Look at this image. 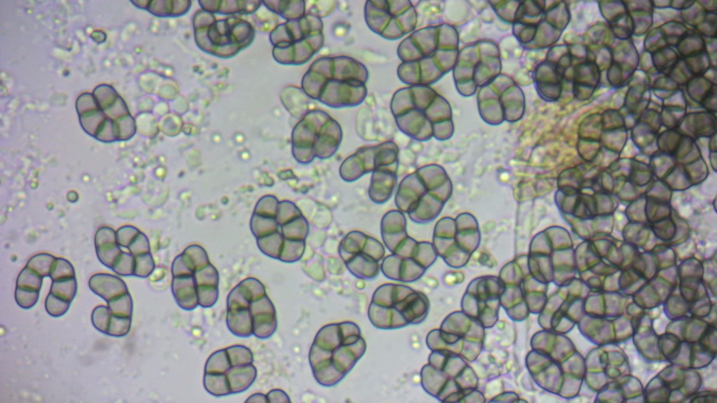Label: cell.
Masks as SVG:
<instances>
[{"mask_svg":"<svg viewBox=\"0 0 717 403\" xmlns=\"http://www.w3.org/2000/svg\"><path fill=\"white\" fill-rule=\"evenodd\" d=\"M250 227L259 250L269 257L294 263L302 257L309 223L293 202L263 197L254 208Z\"/></svg>","mask_w":717,"mask_h":403,"instance_id":"1","label":"cell"},{"mask_svg":"<svg viewBox=\"0 0 717 403\" xmlns=\"http://www.w3.org/2000/svg\"><path fill=\"white\" fill-rule=\"evenodd\" d=\"M368 77L366 66L351 57L324 56L311 64L301 87L311 99L328 107H355L366 98Z\"/></svg>","mask_w":717,"mask_h":403,"instance_id":"2","label":"cell"},{"mask_svg":"<svg viewBox=\"0 0 717 403\" xmlns=\"http://www.w3.org/2000/svg\"><path fill=\"white\" fill-rule=\"evenodd\" d=\"M366 350L358 325L351 321L323 326L309 351V362L316 382L322 386L337 384L353 369Z\"/></svg>","mask_w":717,"mask_h":403,"instance_id":"3","label":"cell"},{"mask_svg":"<svg viewBox=\"0 0 717 403\" xmlns=\"http://www.w3.org/2000/svg\"><path fill=\"white\" fill-rule=\"evenodd\" d=\"M406 218L399 210H391L382 218V241L391 253L384 257L380 270L389 279L404 283L418 280L432 264L436 253L432 245L409 236Z\"/></svg>","mask_w":717,"mask_h":403,"instance_id":"4","label":"cell"},{"mask_svg":"<svg viewBox=\"0 0 717 403\" xmlns=\"http://www.w3.org/2000/svg\"><path fill=\"white\" fill-rule=\"evenodd\" d=\"M171 290L177 305L186 311L211 308L218 299L219 275L200 246H188L172 265Z\"/></svg>","mask_w":717,"mask_h":403,"instance_id":"5","label":"cell"},{"mask_svg":"<svg viewBox=\"0 0 717 403\" xmlns=\"http://www.w3.org/2000/svg\"><path fill=\"white\" fill-rule=\"evenodd\" d=\"M226 306L227 327L236 337L265 339L277 330L275 307L257 278L239 282L229 292Z\"/></svg>","mask_w":717,"mask_h":403,"instance_id":"6","label":"cell"},{"mask_svg":"<svg viewBox=\"0 0 717 403\" xmlns=\"http://www.w3.org/2000/svg\"><path fill=\"white\" fill-rule=\"evenodd\" d=\"M390 108L398 128L408 137L426 141L439 137L447 118L445 101L431 87L411 85L396 90Z\"/></svg>","mask_w":717,"mask_h":403,"instance_id":"7","label":"cell"},{"mask_svg":"<svg viewBox=\"0 0 717 403\" xmlns=\"http://www.w3.org/2000/svg\"><path fill=\"white\" fill-rule=\"evenodd\" d=\"M443 32L439 27H425L401 41L397 48L401 61L397 76L402 83L429 86L440 78L446 68L443 59L447 52Z\"/></svg>","mask_w":717,"mask_h":403,"instance_id":"8","label":"cell"},{"mask_svg":"<svg viewBox=\"0 0 717 403\" xmlns=\"http://www.w3.org/2000/svg\"><path fill=\"white\" fill-rule=\"evenodd\" d=\"M429 307V300L422 292L405 285L385 283L375 290L368 316L377 329L396 330L422 323Z\"/></svg>","mask_w":717,"mask_h":403,"instance_id":"9","label":"cell"},{"mask_svg":"<svg viewBox=\"0 0 717 403\" xmlns=\"http://www.w3.org/2000/svg\"><path fill=\"white\" fill-rule=\"evenodd\" d=\"M256 376L252 351L245 346L233 345L210 355L204 365L203 385L211 395L224 397L246 391Z\"/></svg>","mask_w":717,"mask_h":403,"instance_id":"10","label":"cell"},{"mask_svg":"<svg viewBox=\"0 0 717 403\" xmlns=\"http://www.w3.org/2000/svg\"><path fill=\"white\" fill-rule=\"evenodd\" d=\"M342 140L340 125L328 113L313 109L302 116L291 134L292 154L303 164L333 157Z\"/></svg>","mask_w":717,"mask_h":403,"instance_id":"11","label":"cell"},{"mask_svg":"<svg viewBox=\"0 0 717 403\" xmlns=\"http://www.w3.org/2000/svg\"><path fill=\"white\" fill-rule=\"evenodd\" d=\"M323 24L320 17L305 14L279 25L272 34L274 57L284 64L301 65L323 47Z\"/></svg>","mask_w":717,"mask_h":403,"instance_id":"12","label":"cell"},{"mask_svg":"<svg viewBox=\"0 0 717 403\" xmlns=\"http://www.w3.org/2000/svg\"><path fill=\"white\" fill-rule=\"evenodd\" d=\"M434 166H426L405 176L401 181L395 196V204L417 223L433 220L440 207L437 193L441 185L440 174Z\"/></svg>","mask_w":717,"mask_h":403,"instance_id":"13","label":"cell"},{"mask_svg":"<svg viewBox=\"0 0 717 403\" xmlns=\"http://www.w3.org/2000/svg\"><path fill=\"white\" fill-rule=\"evenodd\" d=\"M364 19L373 32L395 41L413 31L417 15L410 1L369 0L365 3Z\"/></svg>","mask_w":717,"mask_h":403,"instance_id":"14","label":"cell"},{"mask_svg":"<svg viewBox=\"0 0 717 403\" xmlns=\"http://www.w3.org/2000/svg\"><path fill=\"white\" fill-rule=\"evenodd\" d=\"M338 253L349 271L358 278L372 280L380 270L385 248L380 241L362 232L347 233L340 241Z\"/></svg>","mask_w":717,"mask_h":403,"instance_id":"15","label":"cell"},{"mask_svg":"<svg viewBox=\"0 0 717 403\" xmlns=\"http://www.w3.org/2000/svg\"><path fill=\"white\" fill-rule=\"evenodd\" d=\"M398 147L391 141L362 147L342 162L340 176L344 181L353 182L384 166L398 163Z\"/></svg>","mask_w":717,"mask_h":403,"instance_id":"16","label":"cell"},{"mask_svg":"<svg viewBox=\"0 0 717 403\" xmlns=\"http://www.w3.org/2000/svg\"><path fill=\"white\" fill-rule=\"evenodd\" d=\"M398 162L384 166L373 171L368 188L370 199L378 204L391 197L397 184Z\"/></svg>","mask_w":717,"mask_h":403,"instance_id":"17","label":"cell"},{"mask_svg":"<svg viewBox=\"0 0 717 403\" xmlns=\"http://www.w3.org/2000/svg\"><path fill=\"white\" fill-rule=\"evenodd\" d=\"M90 289L107 302L128 292L125 282L116 276L97 274L88 281Z\"/></svg>","mask_w":717,"mask_h":403,"instance_id":"18","label":"cell"},{"mask_svg":"<svg viewBox=\"0 0 717 403\" xmlns=\"http://www.w3.org/2000/svg\"><path fill=\"white\" fill-rule=\"evenodd\" d=\"M276 6L272 9L282 17L289 20L299 19L305 15V1H274Z\"/></svg>","mask_w":717,"mask_h":403,"instance_id":"19","label":"cell"},{"mask_svg":"<svg viewBox=\"0 0 717 403\" xmlns=\"http://www.w3.org/2000/svg\"><path fill=\"white\" fill-rule=\"evenodd\" d=\"M55 260L56 257L50 254H37L30 258L26 267L44 278L50 276Z\"/></svg>","mask_w":717,"mask_h":403,"instance_id":"20","label":"cell"},{"mask_svg":"<svg viewBox=\"0 0 717 403\" xmlns=\"http://www.w3.org/2000/svg\"><path fill=\"white\" fill-rule=\"evenodd\" d=\"M77 291L76 278L53 281L50 292L69 302L74 299Z\"/></svg>","mask_w":717,"mask_h":403,"instance_id":"21","label":"cell"},{"mask_svg":"<svg viewBox=\"0 0 717 403\" xmlns=\"http://www.w3.org/2000/svg\"><path fill=\"white\" fill-rule=\"evenodd\" d=\"M95 249L99 260L110 269L113 268L123 252L117 242L104 244Z\"/></svg>","mask_w":717,"mask_h":403,"instance_id":"22","label":"cell"},{"mask_svg":"<svg viewBox=\"0 0 717 403\" xmlns=\"http://www.w3.org/2000/svg\"><path fill=\"white\" fill-rule=\"evenodd\" d=\"M107 303L112 315L132 317L133 303L128 292Z\"/></svg>","mask_w":717,"mask_h":403,"instance_id":"23","label":"cell"},{"mask_svg":"<svg viewBox=\"0 0 717 403\" xmlns=\"http://www.w3.org/2000/svg\"><path fill=\"white\" fill-rule=\"evenodd\" d=\"M42 282L43 278L41 276L25 267L18 276L16 287L40 291Z\"/></svg>","mask_w":717,"mask_h":403,"instance_id":"24","label":"cell"},{"mask_svg":"<svg viewBox=\"0 0 717 403\" xmlns=\"http://www.w3.org/2000/svg\"><path fill=\"white\" fill-rule=\"evenodd\" d=\"M132 317L112 315L106 334L120 337L127 335L130 330Z\"/></svg>","mask_w":717,"mask_h":403,"instance_id":"25","label":"cell"},{"mask_svg":"<svg viewBox=\"0 0 717 403\" xmlns=\"http://www.w3.org/2000/svg\"><path fill=\"white\" fill-rule=\"evenodd\" d=\"M69 302L49 292L45 302L47 313L53 317H60L66 313L70 306Z\"/></svg>","mask_w":717,"mask_h":403,"instance_id":"26","label":"cell"},{"mask_svg":"<svg viewBox=\"0 0 717 403\" xmlns=\"http://www.w3.org/2000/svg\"><path fill=\"white\" fill-rule=\"evenodd\" d=\"M111 313L108 306L99 305L95 307L91 315V321L93 326L99 332L106 334Z\"/></svg>","mask_w":717,"mask_h":403,"instance_id":"27","label":"cell"},{"mask_svg":"<svg viewBox=\"0 0 717 403\" xmlns=\"http://www.w3.org/2000/svg\"><path fill=\"white\" fill-rule=\"evenodd\" d=\"M39 297V291L16 287L15 291V299L18 304L22 309H30L33 307L38 302Z\"/></svg>","mask_w":717,"mask_h":403,"instance_id":"28","label":"cell"},{"mask_svg":"<svg viewBox=\"0 0 717 403\" xmlns=\"http://www.w3.org/2000/svg\"><path fill=\"white\" fill-rule=\"evenodd\" d=\"M135 257L130 253L122 252L120 256L111 269L120 276H132L134 274Z\"/></svg>","mask_w":717,"mask_h":403,"instance_id":"29","label":"cell"},{"mask_svg":"<svg viewBox=\"0 0 717 403\" xmlns=\"http://www.w3.org/2000/svg\"><path fill=\"white\" fill-rule=\"evenodd\" d=\"M50 277L52 281L74 278L75 271L72 264L68 260L57 257L53 267Z\"/></svg>","mask_w":717,"mask_h":403,"instance_id":"30","label":"cell"},{"mask_svg":"<svg viewBox=\"0 0 717 403\" xmlns=\"http://www.w3.org/2000/svg\"><path fill=\"white\" fill-rule=\"evenodd\" d=\"M155 268V262L151 253L135 257L134 274L137 277L146 278Z\"/></svg>","mask_w":717,"mask_h":403,"instance_id":"31","label":"cell"},{"mask_svg":"<svg viewBox=\"0 0 717 403\" xmlns=\"http://www.w3.org/2000/svg\"><path fill=\"white\" fill-rule=\"evenodd\" d=\"M141 232L132 226H125L116 232V241L119 246L128 248Z\"/></svg>","mask_w":717,"mask_h":403,"instance_id":"32","label":"cell"},{"mask_svg":"<svg viewBox=\"0 0 717 403\" xmlns=\"http://www.w3.org/2000/svg\"><path fill=\"white\" fill-rule=\"evenodd\" d=\"M127 248L134 257L151 253L148 239L142 232L139 234Z\"/></svg>","mask_w":717,"mask_h":403,"instance_id":"33","label":"cell"},{"mask_svg":"<svg viewBox=\"0 0 717 403\" xmlns=\"http://www.w3.org/2000/svg\"><path fill=\"white\" fill-rule=\"evenodd\" d=\"M116 242H117L116 233L113 229L107 227H103L97 230L95 236V248L104 244Z\"/></svg>","mask_w":717,"mask_h":403,"instance_id":"34","label":"cell"},{"mask_svg":"<svg viewBox=\"0 0 717 403\" xmlns=\"http://www.w3.org/2000/svg\"><path fill=\"white\" fill-rule=\"evenodd\" d=\"M267 398L268 402H290L288 396L284 391L279 389H274L270 390L267 395Z\"/></svg>","mask_w":717,"mask_h":403,"instance_id":"35","label":"cell"},{"mask_svg":"<svg viewBox=\"0 0 717 403\" xmlns=\"http://www.w3.org/2000/svg\"><path fill=\"white\" fill-rule=\"evenodd\" d=\"M246 402H268L267 395L263 393L253 394L245 401Z\"/></svg>","mask_w":717,"mask_h":403,"instance_id":"36","label":"cell"}]
</instances>
